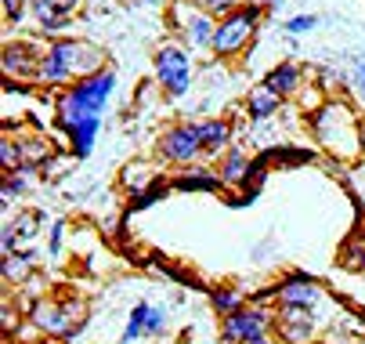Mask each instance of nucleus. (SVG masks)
<instances>
[{"mask_svg":"<svg viewBox=\"0 0 365 344\" xmlns=\"http://www.w3.org/2000/svg\"><path fill=\"white\" fill-rule=\"evenodd\" d=\"M0 11H4V22H8V26H11V22L19 26L22 15L29 11V0H0Z\"/></svg>","mask_w":365,"mask_h":344,"instance_id":"nucleus-33","label":"nucleus"},{"mask_svg":"<svg viewBox=\"0 0 365 344\" xmlns=\"http://www.w3.org/2000/svg\"><path fill=\"white\" fill-rule=\"evenodd\" d=\"M0 272H4V283L11 286H26L33 275H36V254L33 251H19V254H4L0 261Z\"/></svg>","mask_w":365,"mask_h":344,"instance_id":"nucleus-21","label":"nucleus"},{"mask_svg":"<svg viewBox=\"0 0 365 344\" xmlns=\"http://www.w3.org/2000/svg\"><path fill=\"white\" fill-rule=\"evenodd\" d=\"M199 141H202V160H221L232 149V120L214 116V120H199Z\"/></svg>","mask_w":365,"mask_h":344,"instance_id":"nucleus-15","label":"nucleus"},{"mask_svg":"<svg viewBox=\"0 0 365 344\" xmlns=\"http://www.w3.org/2000/svg\"><path fill=\"white\" fill-rule=\"evenodd\" d=\"M116 91V73L113 69H101L87 80H76L69 91L58 94V127L87 120V116H101L106 113V102Z\"/></svg>","mask_w":365,"mask_h":344,"instance_id":"nucleus-3","label":"nucleus"},{"mask_svg":"<svg viewBox=\"0 0 365 344\" xmlns=\"http://www.w3.org/2000/svg\"><path fill=\"white\" fill-rule=\"evenodd\" d=\"M246 4H253V8H260V0H246Z\"/></svg>","mask_w":365,"mask_h":344,"instance_id":"nucleus-40","label":"nucleus"},{"mask_svg":"<svg viewBox=\"0 0 365 344\" xmlns=\"http://www.w3.org/2000/svg\"><path fill=\"white\" fill-rule=\"evenodd\" d=\"M192 8H199V11H206L210 19H225V15H232L235 8H242L246 0H188Z\"/></svg>","mask_w":365,"mask_h":344,"instance_id":"nucleus-29","label":"nucleus"},{"mask_svg":"<svg viewBox=\"0 0 365 344\" xmlns=\"http://www.w3.org/2000/svg\"><path fill=\"white\" fill-rule=\"evenodd\" d=\"M167 330V305H152L148 301V312H145V337H160Z\"/></svg>","mask_w":365,"mask_h":344,"instance_id":"nucleus-30","label":"nucleus"},{"mask_svg":"<svg viewBox=\"0 0 365 344\" xmlns=\"http://www.w3.org/2000/svg\"><path fill=\"white\" fill-rule=\"evenodd\" d=\"M29 344H58V340H51V337H40V340H29Z\"/></svg>","mask_w":365,"mask_h":344,"instance_id":"nucleus-37","label":"nucleus"},{"mask_svg":"<svg viewBox=\"0 0 365 344\" xmlns=\"http://www.w3.org/2000/svg\"><path fill=\"white\" fill-rule=\"evenodd\" d=\"M275 305H293V308H319L322 305V286L307 272H286L275 283Z\"/></svg>","mask_w":365,"mask_h":344,"instance_id":"nucleus-13","label":"nucleus"},{"mask_svg":"<svg viewBox=\"0 0 365 344\" xmlns=\"http://www.w3.org/2000/svg\"><path fill=\"white\" fill-rule=\"evenodd\" d=\"M160 181H163L160 160H130V163H123V171H120V185H123L130 196H141V192H148L152 185H160Z\"/></svg>","mask_w":365,"mask_h":344,"instance_id":"nucleus-18","label":"nucleus"},{"mask_svg":"<svg viewBox=\"0 0 365 344\" xmlns=\"http://www.w3.org/2000/svg\"><path fill=\"white\" fill-rule=\"evenodd\" d=\"M351 344H365V340H351Z\"/></svg>","mask_w":365,"mask_h":344,"instance_id":"nucleus-41","label":"nucleus"},{"mask_svg":"<svg viewBox=\"0 0 365 344\" xmlns=\"http://www.w3.org/2000/svg\"><path fill=\"white\" fill-rule=\"evenodd\" d=\"M307 123H311L319 149L329 153L336 163H358L365 156V123L347 98L329 94L326 106L307 116Z\"/></svg>","mask_w":365,"mask_h":344,"instance_id":"nucleus-2","label":"nucleus"},{"mask_svg":"<svg viewBox=\"0 0 365 344\" xmlns=\"http://www.w3.org/2000/svg\"><path fill=\"white\" fill-rule=\"evenodd\" d=\"M145 4H170V0H145Z\"/></svg>","mask_w":365,"mask_h":344,"instance_id":"nucleus-39","label":"nucleus"},{"mask_svg":"<svg viewBox=\"0 0 365 344\" xmlns=\"http://www.w3.org/2000/svg\"><path fill=\"white\" fill-rule=\"evenodd\" d=\"M83 11V0H29V15L36 22V33L43 36H66V26Z\"/></svg>","mask_w":365,"mask_h":344,"instance_id":"nucleus-12","label":"nucleus"},{"mask_svg":"<svg viewBox=\"0 0 365 344\" xmlns=\"http://www.w3.org/2000/svg\"><path fill=\"white\" fill-rule=\"evenodd\" d=\"M36 330H40V337H51V340H62V344H73L80 333L73 330V319H69V312H66V301L62 298H40L36 301V308L26 315Z\"/></svg>","mask_w":365,"mask_h":344,"instance_id":"nucleus-11","label":"nucleus"},{"mask_svg":"<svg viewBox=\"0 0 365 344\" xmlns=\"http://www.w3.org/2000/svg\"><path fill=\"white\" fill-rule=\"evenodd\" d=\"M260 26H264V8H253V4H242L232 15L217 19L214 59L217 62H235L239 55H246V47L257 40Z\"/></svg>","mask_w":365,"mask_h":344,"instance_id":"nucleus-5","label":"nucleus"},{"mask_svg":"<svg viewBox=\"0 0 365 344\" xmlns=\"http://www.w3.org/2000/svg\"><path fill=\"white\" fill-rule=\"evenodd\" d=\"M170 26L178 29L181 44L188 51H206L214 55V36H217V19H210L206 11L192 8L188 0H174L170 4Z\"/></svg>","mask_w":365,"mask_h":344,"instance_id":"nucleus-8","label":"nucleus"},{"mask_svg":"<svg viewBox=\"0 0 365 344\" xmlns=\"http://www.w3.org/2000/svg\"><path fill=\"white\" fill-rule=\"evenodd\" d=\"M174 192H221L225 181L217 174V167H206V163H192V167H178L170 178Z\"/></svg>","mask_w":365,"mask_h":344,"instance_id":"nucleus-14","label":"nucleus"},{"mask_svg":"<svg viewBox=\"0 0 365 344\" xmlns=\"http://www.w3.org/2000/svg\"><path fill=\"white\" fill-rule=\"evenodd\" d=\"M33 174L36 171H15V174H4V188H0V203H4V214H8V207H11V200H19V196H26L29 192V185H33Z\"/></svg>","mask_w":365,"mask_h":344,"instance_id":"nucleus-23","label":"nucleus"},{"mask_svg":"<svg viewBox=\"0 0 365 344\" xmlns=\"http://www.w3.org/2000/svg\"><path fill=\"white\" fill-rule=\"evenodd\" d=\"M217 174H221L225 188H246V181H250V174H253V156L235 141L232 149L217 160Z\"/></svg>","mask_w":365,"mask_h":344,"instance_id":"nucleus-17","label":"nucleus"},{"mask_svg":"<svg viewBox=\"0 0 365 344\" xmlns=\"http://www.w3.org/2000/svg\"><path fill=\"white\" fill-rule=\"evenodd\" d=\"M47 51V40H8L4 44V55H0V69H4V80H15V84H36V69H40V59Z\"/></svg>","mask_w":365,"mask_h":344,"instance_id":"nucleus-9","label":"nucleus"},{"mask_svg":"<svg viewBox=\"0 0 365 344\" xmlns=\"http://www.w3.org/2000/svg\"><path fill=\"white\" fill-rule=\"evenodd\" d=\"M282 4V0H260V8H264V11H275Z\"/></svg>","mask_w":365,"mask_h":344,"instance_id":"nucleus-36","label":"nucleus"},{"mask_svg":"<svg viewBox=\"0 0 365 344\" xmlns=\"http://www.w3.org/2000/svg\"><path fill=\"white\" fill-rule=\"evenodd\" d=\"M66 228H69V225H66L62 218H58L55 225H51V232H47V254H51V258H62V247H66Z\"/></svg>","mask_w":365,"mask_h":344,"instance_id":"nucleus-32","label":"nucleus"},{"mask_svg":"<svg viewBox=\"0 0 365 344\" xmlns=\"http://www.w3.org/2000/svg\"><path fill=\"white\" fill-rule=\"evenodd\" d=\"M282 102L286 98L282 94H275L268 84H253L250 91H246V116L250 120H272V116H279L282 113Z\"/></svg>","mask_w":365,"mask_h":344,"instance_id":"nucleus-20","label":"nucleus"},{"mask_svg":"<svg viewBox=\"0 0 365 344\" xmlns=\"http://www.w3.org/2000/svg\"><path fill=\"white\" fill-rule=\"evenodd\" d=\"M275 333V308L272 305H246L221 319V344H253Z\"/></svg>","mask_w":365,"mask_h":344,"instance_id":"nucleus-7","label":"nucleus"},{"mask_svg":"<svg viewBox=\"0 0 365 344\" xmlns=\"http://www.w3.org/2000/svg\"><path fill=\"white\" fill-rule=\"evenodd\" d=\"M311 344H333V340L329 337H319V340H311Z\"/></svg>","mask_w":365,"mask_h":344,"instance_id":"nucleus-38","label":"nucleus"},{"mask_svg":"<svg viewBox=\"0 0 365 344\" xmlns=\"http://www.w3.org/2000/svg\"><path fill=\"white\" fill-rule=\"evenodd\" d=\"M145 312H148V301H138V305L130 308V319H127V326H123L120 344H134L138 337H145Z\"/></svg>","mask_w":365,"mask_h":344,"instance_id":"nucleus-27","label":"nucleus"},{"mask_svg":"<svg viewBox=\"0 0 365 344\" xmlns=\"http://www.w3.org/2000/svg\"><path fill=\"white\" fill-rule=\"evenodd\" d=\"M170 192V181H160V185H152L148 192H141V196H134V203H130V211H145V207H152L155 200H163V196Z\"/></svg>","mask_w":365,"mask_h":344,"instance_id":"nucleus-31","label":"nucleus"},{"mask_svg":"<svg viewBox=\"0 0 365 344\" xmlns=\"http://www.w3.org/2000/svg\"><path fill=\"white\" fill-rule=\"evenodd\" d=\"M210 305H214V312L225 319V315H232V312H239V308H246L250 305V298L239 290V286H217V290H210Z\"/></svg>","mask_w":365,"mask_h":344,"instance_id":"nucleus-22","label":"nucleus"},{"mask_svg":"<svg viewBox=\"0 0 365 344\" xmlns=\"http://www.w3.org/2000/svg\"><path fill=\"white\" fill-rule=\"evenodd\" d=\"M340 265L344 268H361L365 272V236H351L344 247H340Z\"/></svg>","mask_w":365,"mask_h":344,"instance_id":"nucleus-26","label":"nucleus"},{"mask_svg":"<svg viewBox=\"0 0 365 344\" xmlns=\"http://www.w3.org/2000/svg\"><path fill=\"white\" fill-rule=\"evenodd\" d=\"M152 76L167 98H185L195 84V59L181 40H163L152 51Z\"/></svg>","mask_w":365,"mask_h":344,"instance_id":"nucleus-4","label":"nucleus"},{"mask_svg":"<svg viewBox=\"0 0 365 344\" xmlns=\"http://www.w3.org/2000/svg\"><path fill=\"white\" fill-rule=\"evenodd\" d=\"M155 160H163L170 167H192L202 160V141H199V127L188 120H178L170 127L160 131L155 138Z\"/></svg>","mask_w":365,"mask_h":344,"instance_id":"nucleus-6","label":"nucleus"},{"mask_svg":"<svg viewBox=\"0 0 365 344\" xmlns=\"http://www.w3.org/2000/svg\"><path fill=\"white\" fill-rule=\"evenodd\" d=\"M0 167H4V174L22 171V145L11 134V127H4V134H0Z\"/></svg>","mask_w":365,"mask_h":344,"instance_id":"nucleus-25","label":"nucleus"},{"mask_svg":"<svg viewBox=\"0 0 365 344\" xmlns=\"http://www.w3.org/2000/svg\"><path fill=\"white\" fill-rule=\"evenodd\" d=\"M22 308L11 301V293H4V305H0V326H4V337L11 340L15 333H19V326H22Z\"/></svg>","mask_w":365,"mask_h":344,"instance_id":"nucleus-28","label":"nucleus"},{"mask_svg":"<svg viewBox=\"0 0 365 344\" xmlns=\"http://www.w3.org/2000/svg\"><path fill=\"white\" fill-rule=\"evenodd\" d=\"M11 221V228H15V236H19V247L22 243H33L36 236H40V228H43V214L40 211H19L15 218H8Z\"/></svg>","mask_w":365,"mask_h":344,"instance_id":"nucleus-24","label":"nucleus"},{"mask_svg":"<svg viewBox=\"0 0 365 344\" xmlns=\"http://www.w3.org/2000/svg\"><path fill=\"white\" fill-rule=\"evenodd\" d=\"M19 145H22V167L26 171H40L51 156H55V141H51L43 131H15Z\"/></svg>","mask_w":365,"mask_h":344,"instance_id":"nucleus-19","label":"nucleus"},{"mask_svg":"<svg viewBox=\"0 0 365 344\" xmlns=\"http://www.w3.org/2000/svg\"><path fill=\"white\" fill-rule=\"evenodd\" d=\"M264 84H268L275 94H282V98H297V94L307 87V69H304L297 59H286V62H279V66L268 69Z\"/></svg>","mask_w":365,"mask_h":344,"instance_id":"nucleus-16","label":"nucleus"},{"mask_svg":"<svg viewBox=\"0 0 365 344\" xmlns=\"http://www.w3.org/2000/svg\"><path fill=\"white\" fill-rule=\"evenodd\" d=\"M315 26H319V19H315V15H293V19H289L282 29H286L289 36H300V33H311Z\"/></svg>","mask_w":365,"mask_h":344,"instance_id":"nucleus-34","label":"nucleus"},{"mask_svg":"<svg viewBox=\"0 0 365 344\" xmlns=\"http://www.w3.org/2000/svg\"><path fill=\"white\" fill-rule=\"evenodd\" d=\"M275 337H279V344H311L322 337V323H319L315 308L279 305L275 308Z\"/></svg>","mask_w":365,"mask_h":344,"instance_id":"nucleus-10","label":"nucleus"},{"mask_svg":"<svg viewBox=\"0 0 365 344\" xmlns=\"http://www.w3.org/2000/svg\"><path fill=\"white\" fill-rule=\"evenodd\" d=\"M101 69H109L106 47L87 40V36H55L47 40V51L36 69V87L40 91H69L76 80H87Z\"/></svg>","mask_w":365,"mask_h":344,"instance_id":"nucleus-1","label":"nucleus"},{"mask_svg":"<svg viewBox=\"0 0 365 344\" xmlns=\"http://www.w3.org/2000/svg\"><path fill=\"white\" fill-rule=\"evenodd\" d=\"M272 160H275V163H307L311 153H307V149H275Z\"/></svg>","mask_w":365,"mask_h":344,"instance_id":"nucleus-35","label":"nucleus"}]
</instances>
